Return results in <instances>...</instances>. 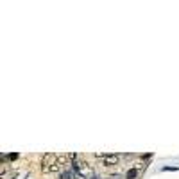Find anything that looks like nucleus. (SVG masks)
I'll return each mask as SVG.
<instances>
[{
    "mask_svg": "<svg viewBox=\"0 0 179 179\" xmlns=\"http://www.w3.org/2000/svg\"><path fill=\"white\" fill-rule=\"evenodd\" d=\"M125 179H138L140 177V172L136 170V168H129L127 172H125V176H124Z\"/></svg>",
    "mask_w": 179,
    "mask_h": 179,
    "instance_id": "7ed1b4c3",
    "label": "nucleus"
},
{
    "mask_svg": "<svg viewBox=\"0 0 179 179\" xmlns=\"http://www.w3.org/2000/svg\"><path fill=\"white\" fill-rule=\"evenodd\" d=\"M161 170H168V172H174V170H179V167H163V168H161Z\"/></svg>",
    "mask_w": 179,
    "mask_h": 179,
    "instance_id": "423d86ee",
    "label": "nucleus"
},
{
    "mask_svg": "<svg viewBox=\"0 0 179 179\" xmlns=\"http://www.w3.org/2000/svg\"><path fill=\"white\" fill-rule=\"evenodd\" d=\"M109 179H122V176H120V174H113Z\"/></svg>",
    "mask_w": 179,
    "mask_h": 179,
    "instance_id": "1a4fd4ad",
    "label": "nucleus"
},
{
    "mask_svg": "<svg viewBox=\"0 0 179 179\" xmlns=\"http://www.w3.org/2000/svg\"><path fill=\"white\" fill-rule=\"evenodd\" d=\"M88 179H100V177L97 176V174H90V176H88Z\"/></svg>",
    "mask_w": 179,
    "mask_h": 179,
    "instance_id": "6e6552de",
    "label": "nucleus"
},
{
    "mask_svg": "<svg viewBox=\"0 0 179 179\" xmlns=\"http://www.w3.org/2000/svg\"><path fill=\"white\" fill-rule=\"evenodd\" d=\"M61 179H72V172L70 170L63 172V174H61Z\"/></svg>",
    "mask_w": 179,
    "mask_h": 179,
    "instance_id": "20e7f679",
    "label": "nucleus"
},
{
    "mask_svg": "<svg viewBox=\"0 0 179 179\" xmlns=\"http://www.w3.org/2000/svg\"><path fill=\"white\" fill-rule=\"evenodd\" d=\"M7 159H9V161H16V159H18V154L13 152V154H9V156H7Z\"/></svg>",
    "mask_w": 179,
    "mask_h": 179,
    "instance_id": "39448f33",
    "label": "nucleus"
},
{
    "mask_svg": "<svg viewBox=\"0 0 179 179\" xmlns=\"http://www.w3.org/2000/svg\"><path fill=\"white\" fill-rule=\"evenodd\" d=\"M100 158H102L104 167H113V165H118V161H120L118 154H106V156H100Z\"/></svg>",
    "mask_w": 179,
    "mask_h": 179,
    "instance_id": "f03ea898",
    "label": "nucleus"
},
{
    "mask_svg": "<svg viewBox=\"0 0 179 179\" xmlns=\"http://www.w3.org/2000/svg\"><path fill=\"white\" fill-rule=\"evenodd\" d=\"M56 163H57V161H56V156H54V154H45V158H43V167H41V170L45 172V174H49L50 168H52Z\"/></svg>",
    "mask_w": 179,
    "mask_h": 179,
    "instance_id": "f257e3e1",
    "label": "nucleus"
},
{
    "mask_svg": "<svg viewBox=\"0 0 179 179\" xmlns=\"http://www.w3.org/2000/svg\"><path fill=\"white\" fill-rule=\"evenodd\" d=\"M57 170H59V163H56L52 168H50V172H57Z\"/></svg>",
    "mask_w": 179,
    "mask_h": 179,
    "instance_id": "0eeeda50",
    "label": "nucleus"
}]
</instances>
